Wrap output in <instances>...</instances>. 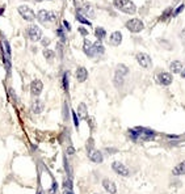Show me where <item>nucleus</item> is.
<instances>
[{
	"label": "nucleus",
	"mask_w": 185,
	"mask_h": 194,
	"mask_svg": "<svg viewBox=\"0 0 185 194\" xmlns=\"http://www.w3.org/2000/svg\"><path fill=\"white\" fill-rule=\"evenodd\" d=\"M129 135L134 142H139V140L147 142V140L155 139V135H156V134H155L152 130L146 129V127H134V129L129 130Z\"/></svg>",
	"instance_id": "1"
},
{
	"label": "nucleus",
	"mask_w": 185,
	"mask_h": 194,
	"mask_svg": "<svg viewBox=\"0 0 185 194\" xmlns=\"http://www.w3.org/2000/svg\"><path fill=\"white\" fill-rule=\"evenodd\" d=\"M113 7L116 9L121 11L122 13H128V14L137 13V5L131 0H113Z\"/></svg>",
	"instance_id": "2"
},
{
	"label": "nucleus",
	"mask_w": 185,
	"mask_h": 194,
	"mask_svg": "<svg viewBox=\"0 0 185 194\" xmlns=\"http://www.w3.org/2000/svg\"><path fill=\"white\" fill-rule=\"evenodd\" d=\"M35 19H38L40 22L45 24V22H54L57 21L58 16L54 11H46V9H41L38 13L35 14Z\"/></svg>",
	"instance_id": "3"
},
{
	"label": "nucleus",
	"mask_w": 185,
	"mask_h": 194,
	"mask_svg": "<svg viewBox=\"0 0 185 194\" xmlns=\"http://www.w3.org/2000/svg\"><path fill=\"white\" fill-rule=\"evenodd\" d=\"M125 26H126V29H128L129 32H131V33H139V32H142L143 29H144L143 21L139 20V19H131V20H129L126 24H125Z\"/></svg>",
	"instance_id": "4"
},
{
	"label": "nucleus",
	"mask_w": 185,
	"mask_h": 194,
	"mask_svg": "<svg viewBox=\"0 0 185 194\" xmlns=\"http://www.w3.org/2000/svg\"><path fill=\"white\" fill-rule=\"evenodd\" d=\"M26 34H28V38L32 42H37V41H41L42 38V30L38 25H30L28 26L26 29Z\"/></svg>",
	"instance_id": "5"
},
{
	"label": "nucleus",
	"mask_w": 185,
	"mask_h": 194,
	"mask_svg": "<svg viewBox=\"0 0 185 194\" xmlns=\"http://www.w3.org/2000/svg\"><path fill=\"white\" fill-rule=\"evenodd\" d=\"M19 13H20V16L23 17L24 20L26 21H33L35 20V13L34 11L30 8V7H28V5H20L19 8H17Z\"/></svg>",
	"instance_id": "6"
},
{
	"label": "nucleus",
	"mask_w": 185,
	"mask_h": 194,
	"mask_svg": "<svg viewBox=\"0 0 185 194\" xmlns=\"http://www.w3.org/2000/svg\"><path fill=\"white\" fill-rule=\"evenodd\" d=\"M135 59L140 67H143V68H151L152 67V61H151V57L146 53H137L135 55Z\"/></svg>",
	"instance_id": "7"
},
{
	"label": "nucleus",
	"mask_w": 185,
	"mask_h": 194,
	"mask_svg": "<svg viewBox=\"0 0 185 194\" xmlns=\"http://www.w3.org/2000/svg\"><path fill=\"white\" fill-rule=\"evenodd\" d=\"M112 169L120 176H123V177H129L130 176L129 168L125 165V164H122L121 161H113L112 163Z\"/></svg>",
	"instance_id": "8"
},
{
	"label": "nucleus",
	"mask_w": 185,
	"mask_h": 194,
	"mask_svg": "<svg viewBox=\"0 0 185 194\" xmlns=\"http://www.w3.org/2000/svg\"><path fill=\"white\" fill-rule=\"evenodd\" d=\"M156 79H158V83L161 84V85H164V87L171 85V84H172V81H173L172 73H171V72H166V71L159 72Z\"/></svg>",
	"instance_id": "9"
},
{
	"label": "nucleus",
	"mask_w": 185,
	"mask_h": 194,
	"mask_svg": "<svg viewBox=\"0 0 185 194\" xmlns=\"http://www.w3.org/2000/svg\"><path fill=\"white\" fill-rule=\"evenodd\" d=\"M42 89H43V84H42V81L38 80V79H35L32 81V84H30V92L33 96L35 97H38L42 92Z\"/></svg>",
	"instance_id": "10"
},
{
	"label": "nucleus",
	"mask_w": 185,
	"mask_h": 194,
	"mask_svg": "<svg viewBox=\"0 0 185 194\" xmlns=\"http://www.w3.org/2000/svg\"><path fill=\"white\" fill-rule=\"evenodd\" d=\"M121 42H122V33L121 32H113L112 34H110V37H109V45L110 46H114V47H117V46H120L121 45Z\"/></svg>",
	"instance_id": "11"
},
{
	"label": "nucleus",
	"mask_w": 185,
	"mask_h": 194,
	"mask_svg": "<svg viewBox=\"0 0 185 194\" xmlns=\"http://www.w3.org/2000/svg\"><path fill=\"white\" fill-rule=\"evenodd\" d=\"M78 11H80L85 17H91V19H95V17H96V16H95V9H93V7H91V4H88V3L83 4V5L80 7V8H78Z\"/></svg>",
	"instance_id": "12"
},
{
	"label": "nucleus",
	"mask_w": 185,
	"mask_h": 194,
	"mask_svg": "<svg viewBox=\"0 0 185 194\" xmlns=\"http://www.w3.org/2000/svg\"><path fill=\"white\" fill-rule=\"evenodd\" d=\"M83 51L85 53L87 57H90V58H95V51H93V42H91L90 40H84L83 42Z\"/></svg>",
	"instance_id": "13"
},
{
	"label": "nucleus",
	"mask_w": 185,
	"mask_h": 194,
	"mask_svg": "<svg viewBox=\"0 0 185 194\" xmlns=\"http://www.w3.org/2000/svg\"><path fill=\"white\" fill-rule=\"evenodd\" d=\"M75 76H76L79 83H84V81L87 80V78H88V71L85 70V67H81V66L78 67L76 72H75Z\"/></svg>",
	"instance_id": "14"
},
{
	"label": "nucleus",
	"mask_w": 185,
	"mask_h": 194,
	"mask_svg": "<svg viewBox=\"0 0 185 194\" xmlns=\"http://www.w3.org/2000/svg\"><path fill=\"white\" fill-rule=\"evenodd\" d=\"M102 186H104L105 190H106L108 193H110V194H114V193L117 191L116 184H114L113 181H110L109 178H104V180H102Z\"/></svg>",
	"instance_id": "15"
},
{
	"label": "nucleus",
	"mask_w": 185,
	"mask_h": 194,
	"mask_svg": "<svg viewBox=\"0 0 185 194\" xmlns=\"http://www.w3.org/2000/svg\"><path fill=\"white\" fill-rule=\"evenodd\" d=\"M43 109H45V105H43V102L41 101V100H34L33 101V104H32V111L34 114H40V113H42L43 111Z\"/></svg>",
	"instance_id": "16"
},
{
	"label": "nucleus",
	"mask_w": 185,
	"mask_h": 194,
	"mask_svg": "<svg viewBox=\"0 0 185 194\" xmlns=\"http://www.w3.org/2000/svg\"><path fill=\"white\" fill-rule=\"evenodd\" d=\"M184 68L182 67V63L180 62V61H173V62H171V64H169V71H171V73H180L181 72V70Z\"/></svg>",
	"instance_id": "17"
},
{
	"label": "nucleus",
	"mask_w": 185,
	"mask_h": 194,
	"mask_svg": "<svg viewBox=\"0 0 185 194\" xmlns=\"http://www.w3.org/2000/svg\"><path fill=\"white\" fill-rule=\"evenodd\" d=\"M88 156H90L91 161H93L96 164H100V163H102V160H104L101 151H92V152L88 154Z\"/></svg>",
	"instance_id": "18"
},
{
	"label": "nucleus",
	"mask_w": 185,
	"mask_h": 194,
	"mask_svg": "<svg viewBox=\"0 0 185 194\" xmlns=\"http://www.w3.org/2000/svg\"><path fill=\"white\" fill-rule=\"evenodd\" d=\"M93 51H95V55L96 57H99V55H102L105 53V47H104V45H102L101 41H96L93 42Z\"/></svg>",
	"instance_id": "19"
},
{
	"label": "nucleus",
	"mask_w": 185,
	"mask_h": 194,
	"mask_svg": "<svg viewBox=\"0 0 185 194\" xmlns=\"http://www.w3.org/2000/svg\"><path fill=\"white\" fill-rule=\"evenodd\" d=\"M80 119H85L88 117V109H87V105L84 102H80L79 106H78V113H76Z\"/></svg>",
	"instance_id": "20"
},
{
	"label": "nucleus",
	"mask_w": 185,
	"mask_h": 194,
	"mask_svg": "<svg viewBox=\"0 0 185 194\" xmlns=\"http://www.w3.org/2000/svg\"><path fill=\"white\" fill-rule=\"evenodd\" d=\"M172 173H173V176H182V175H185V161H181V163L177 164V165L173 168Z\"/></svg>",
	"instance_id": "21"
},
{
	"label": "nucleus",
	"mask_w": 185,
	"mask_h": 194,
	"mask_svg": "<svg viewBox=\"0 0 185 194\" xmlns=\"http://www.w3.org/2000/svg\"><path fill=\"white\" fill-rule=\"evenodd\" d=\"M116 73L117 75H121V76H126L129 73V68L126 64H122V63H118L116 66Z\"/></svg>",
	"instance_id": "22"
},
{
	"label": "nucleus",
	"mask_w": 185,
	"mask_h": 194,
	"mask_svg": "<svg viewBox=\"0 0 185 194\" xmlns=\"http://www.w3.org/2000/svg\"><path fill=\"white\" fill-rule=\"evenodd\" d=\"M75 19L80 22V24H84V25H88V26H92V24H91V21L90 20H88L85 16H84V14L83 13H81L80 11H78L76 9V14H75Z\"/></svg>",
	"instance_id": "23"
},
{
	"label": "nucleus",
	"mask_w": 185,
	"mask_h": 194,
	"mask_svg": "<svg viewBox=\"0 0 185 194\" xmlns=\"http://www.w3.org/2000/svg\"><path fill=\"white\" fill-rule=\"evenodd\" d=\"M95 37L97 38L99 41H102L106 37V30L104 28H101V26H97L95 29Z\"/></svg>",
	"instance_id": "24"
},
{
	"label": "nucleus",
	"mask_w": 185,
	"mask_h": 194,
	"mask_svg": "<svg viewBox=\"0 0 185 194\" xmlns=\"http://www.w3.org/2000/svg\"><path fill=\"white\" fill-rule=\"evenodd\" d=\"M62 85H63V89L66 92L68 91V87H70V72L66 71L63 73V78H62Z\"/></svg>",
	"instance_id": "25"
},
{
	"label": "nucleus",
	"mask_w": 185,
	"mask_h": 194,
	"mask_svg": "<svg viewBox=\"0 0 185 194\" xmlns=\"http://www.w3.org/2000/svg\"><path fill=\"white\" fill-rule=\"evenodd\" d=\"M3 51H4V61H9V58H11V49H9V43L8 41H3Z\"/></svg>",
	"instance_id": "26"
},
{
	"label": "nucleus",
	"mask_w": 185,
	"mask_h": 194,
	"mask_svg": "<svg viewBox=\"0 0 185 194\" xmlns=\"http://www.w3.org/2000/svg\"><path fill=\"white\" fill-rule=\"evenodd\" d=\"M43 57H45L49 62H51L55 58V53L53 50H50V49H43Z\"/></svg>",
	"instance_id": "27"
},
{
	"label": "nucleus",
	"mask_w": 185,
	"mask_h": 194,
	"mask_svg": "<svg viewBox=\"0 0 185 194\" xmlns=\"http://www.w3.org/2000/svg\"><path fill=\"white\" fill-rule=\"evenodd\" d=\"M123 78L125 76H121V75H114V79H113V83H114V85L117 87V88H122V85H123Z\"/></svg>",
	"instance_id": "28"
},
{
	"label": "nucleus",
	"mask_w": 185,
	"mask_h": 194,
	"mask_svg": "<svg viewBox=\"0 0 185 194\" xmlns=\"http://www.w3.org/2000/svg\"><path fill=\"white\" fill-rule=\"evenodd\" d=\"M63 188L66 190H72L73 184H72V180L70 177H67V178H64V180H63Z\"/></svg>",
	"instance_id": "29"
},
{
	"label": "nucleus",
	"mask_w": 185,
	"mask_h": 194,
	"mask_svg": "<svg viewBox=\"0 0 185 194\" xmlns=\"http://www.w3.org/2000/svg\"><path fill=\"white\" fill-rule=\"evenodd\" d=\"M93 147H95V140H93V138H90V139L87 140V146H85L87 152H88V154L92 152V151H93Z\"/></svg>",
	"instance_id": "30"
},
{
	"label": "nucleus",
	"mask_w": 185,
	"mask_h": 194,
	"mask_svg": "<svg viewBox=\"0 0 185 194\" xmlns=\"http://www.w3.org/2000/svg\"><path fill=\"white\" fill-rule=\"evenodd\" d=\"M169 16H172V8H171V7H168V8H167L164 12H163L160 20H161V21H163V20H167Z\"/></svg>",
	"instance_id": "31"
},
{
	"label": "nucleus",
	"mask_w": 185,
	"mask_h": 194,
	"mask_svg": "<svg viewBox=\"0 0 185 194\" xmlns=\"http://www.w3.org/2000/svg\"><path fill=\"white\" fill-rule=\"evenodd\" d=\"M184 8H185V4H180L175 11H172V17H177V16H179V14L184 11Z\"/></svg>",
	"instance_id": "32"
},
{
	"label": "nucleus",
	"mask_w": 185,
	"mask_h": 194,
	"mask_svg": "<svg viewBox=\"0 0 185 194\" xmlns=\"http://www.w3.org/2000/svg\"><path fill=\"white\" fill-rule=\"evenodd\" d=\"M57 34H58V37H61L62 42L66 41V34H64V32H63V28H62V26H59V28L57 29Z\"/></svg>",
	"instance_id": "33"
},
{
	"label": "nucleus",
	"mask_w": 185,
	"mask_h": 194,
	"mask_svg": "<svg viewBox=\"0 0 185 194\" xmlns=\"http://www.w3.org/2000/svg\"><path fill=\"white\" fill-rule=\"evenodd\" d=\"M78 30H79V33H80L81 35H84V37H87V35H88V30H87V29H85L84 26H79Z\"/></svg>",
	"instance_id": "34"
},
{
	"label": "nucleus",
	"mask_w": 185,
	"mask_h": 194,
	"mask_svg": "<svg viewBox=\"0 0 185 194\" xmlns=\"http://www.w3.org/2000/svg\"><path fill=\"white\" fill-rule=\"evenodd\" d=\"M72 118H73V125H75V127H79V121H78V114L75 111H72Z\"/></svg>",
	"instance_id": "35"
},
{
	"label": "nucleus",
	"mask_w": 185,
	"mask_h": 194,
	"mask_svg": "<svg viewBox=\"0 0 185 194\" xmlns=\"http://www.w3.org/2000/svg\"><path fill=\"white\" fill-rule=\"evenodd\" d=\"M180 40H181V43H182V46L185 47V28L181 30V33H180Z\"/></svg>",
	"instance_id": "36"
},
{
	"label": "nucleus",
	"mask_w": 185,
	"mask_h": 194,
	"mask_svg": "<svg viewBox=\"0 0 185 194\" xmlns=\"http://www.w3.org/2000/svg\"><path fill=\"white\" fill-rule=\"evenodd\" d=\"M63 25H64V29H66L67 32L71 30V25L68 24V21H67V20H63Z\"/></svg>",
	"instance_id": "37"
},
{
	"label": "nucleus",
	"mask_w": 185,
	"mask_h": 194,
	"mask_svg": "<svg viewBox=\"0 0 185 194\" xmlns=\"http://www.w3.org/2000/svg\"><path fill=\"white\" fill-rule=\"evenodd\" d=\"M67 154H68V155H73V154H75V148H73L71 144L67 147Z\"/></svg>",
	"instance_id": "38"
},
{
	"label": "nucleus",
	"mask_w": 185,
	"mask_h": 194,
	"mask_svg": "<svg viewBox=\"0 0 185 194\" xmlns=\"http://www.w3.org/2000/svg\"><path fill=\"white\" fill-rule=\"evenodd\" d=\"M105 151H106L108 154H117V152H118L117 148H105Z\"/></svg>",
	"instance_id": "39"
},
{
	"label": "nucleus",
	"mask_w": 185,
	"mask_h": 194,
	"mask_svg": "<svg viewBox=\"0 0 185 194\" xmlns=\"http://www.w3.org/2000/svg\"><path fill=\"white\" fill-rule=\"evenodd\" d=\"M41 42H42V45H43V46H47V45H50V40L49 38H41Z\"/></svg>",
	"instance_id": "40"
},
{
	"label": "nucleus",
	"mask_w": 185,
	"mask_h": 194,
	"mask_svg": "<svg viewBox=\"0 0 185 194\" xmlns=\"http://www.w3.org/2000/svg\"><path fill=\"white\" fill-rule=\"evenodd\" d=\"M55 191H57V182L54 181V182H53V188H51L50 193H55Z\"/></svg>",
	"instance_id": "41"
},
{
	"label": "nucleus",
	"mask_w": 185,
	"mask_h": 194,
	"mask_svg": "<svg viewBox=\"0 0 185 194\" xmlns=\"http://www.w3.org/2000/svg\"><path fill=\"white\" fill-rule=\"evenodd\" d=\"M73 4L79 8V7H81V0H73Z\"/></svg>",
	"instance_id": "42"
},
{
	"label": "nucleus",
	"mask_w": 185,
	"mask_h": 194,
	"mask_svg": "<svg viewBox=\"0 0 185 194\" xmlns=\"http://www.w3.org/2000/svg\"><path fill=\"white\" fill-rule=\"evenodd\" d=\"M180 75H181V78H184V79H185V68H182V70H181Z\"/></svg>",
	"instance_id": "43"
},
{
	"label": "nucleus",
	"mask_w": 185,
	"mask_h": 194,
	"mask_svg": "<svg viewBox=\"0 0 185 194\" xmlns=\"http://www.w3.org/2000/svg\"><path fill=\"white\" fill-rule=\"evenodd\" d=\"M64 194H73V193H72V190H66Z\"/></svg>",
	"instance_id": "44"
},
{
	"label": "nucleus",
	"mask_w": 185,
	"mask_h": 194,
	"mask_svg": "<svg viewBox=\"0 0 185 194\" xmlns=\"http://www.w3.org/2000/svg\"><path fill=\"white\" fill-rule=\"evenodd\" d=\"M4 13V7H2V8H0V14H3Z\"/></svg>",
	"instance_id": "45"
},
{
	"label": "nucleus",
	"mask_w": 185,
	"mask_h": 194,
	"mask_svg": "<svg viewBox=\"0 0 185 194\" xmlns=\"http://www.w3.org/2000/svg\"><path fill=\"white\" fill-rule=\"evenodd\" d=\"M37 194H43V193H42V190H40V191H38V193H37Z\"/></svg>",
	"instance_id": "46"
},
{
	"label": "nucleus",
	"mask_w": 185,
	"mask_h": 194,
	"mask_svg": "<svg viewBox=\"0 0 185 194\" xmlns=\"http://www.w3.org/2000/svg\"><path fill=\"white\" fill-rule=\"evenodd\" d=\"M173 2H175V3H177V2H179V0H173Z\"/></svg>",
	"instance_id": "47"
},
{
	"label": "nucleus",
	"mask_w": 185,
	"mask_h": 194,
	"mask_svg": "<svg viewBox=\"0 0 185 194\" xmlns=\"http://www.w3.org/2000/svg\"><path fill=\"white\" fill-rule=\"evenodd\" d=\"M35 2H42V0H35Z\"/></svg>",
	"instance_id": "48"
}]
</instances>
